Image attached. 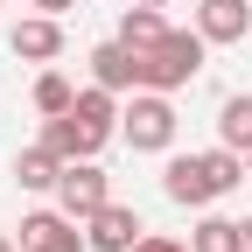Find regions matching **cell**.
<instances>
[{
    "instance_id": "4fadbf2b",
    "label": "cell",
    "mask_w": 252,
    "mask_h": 252,
    "mask_svg": "<svg viewBox=\"0 0 252 252\" xmlns=\"http://www.w3.org/2000/svg\"><path fill=\"white\" fill-rule=\"evenodd\" d=\"M161 35H168L161 7H133V0H126V14H119V42H126V49H154Z\"/></svg>"
},
{
    "instance_id": "3957f363",
    "label": "cell",
    "mask_w": 252,
    "mask_h": 252,
    "mask_svg": "<svg viewBox=\"0 0 252 252\" xmlns=\"http://www.w3.org/2000/svg\"><path fill=\"white\" fill-rule=\"evenodd\" d=\"M112 203V182H105V168L98 161H63V175H56V210H70L77 224L91 210H105Z\"/></svg>"
},
{
    "instance_id": "9c48e42d",
    "label": "cell",
    "mask_w": 252,
    "mask_h": 252,
    "mask_svg": "<svg viewBox=\"0 0 252 252\" xmlns=\"http://www.w3.org/2000/svg\"><path fill=\"white\" fill-rule=\"evenodd\" d=\"M91 77H98L105 91H140V49H126L119 35L91 49Z\"/></svg>"
},
{
    "instance_id": "7c38bea8",
    "label": "cell",
    "mask_w": 252,
    "mask_h": 252,
    "mask_svg": "<svg viewBox=\"0 0 252 252\" xmlns=\"http://www.w3.org/2000/svg\"><path fill=\"white\" fill-rule=\"evenodd\" d=\"M56 175H63V154H56V147L35 140V147L14 154V182H21V189H56Z\"/></svg>"
},
{
    "instance_id": "7a4b0ae2",
    "label": "cell",
    "mask_w": 252,
    "mask_h": 252,
    "mask_svg": "<svg viewBox=\"0 0 252 252\" xmlns=\"http://www.w3.org/2000/svg\"><path fill=\"white\" fill-rule=\"evenodd\" d=\"M119 133L133 140L140 154H161L175 140V105H168V91H133V105H126L119 119Z\"/></svg>"
},
{
    "instance_id": "52a82bcc",
    "label": "cell",
    "mask_w": 252,
    "mask_h": 252,
    "mask_svg": "<svg viewBox=\"0 0 252 252\" xmlns=\"http://www.w3.org/2000/svg\"><path fill=\"white\" fill-rule=\"evenodd\" d=\"M42 147H56L63 161H98L105 133H91V126H84L77 112H56V119H42Z\"/></svg>"
},
{
    "instance_id": "44dd1931",
    "label": "cell",
    "mask_w": 252,
    "mask_h": 252,
    "mask_svg": "<svg viewBox=\"0 0 252 252\" xmlns=\"http://www.w3.org/2000/svg\"><path fill=\"white\" fill-rule=\"evenodd\" d=\"M0 252H14V238H0Z\"/></svg>"
},
{
    "instance_id": "2e32d148",
    "label": "cell",
    "mask_w": 252,
    "mask_h": 252,
    "mask_svg": "<svg viewBox=\"0 0 252 252\" xmlns=\"http://www.w3.org/2000/svg\"><path fill=\"white\" fill-rule=\"evenodd\" d=\"M189 245H196V252H238V224H231V217H203Z\"/></svg>"
},
{
    "instance_id": "6da1fadb",
    "label": "cell",
    "mask_w": 252,
    "mask_h": 252,
    "mask_svg": "<svg viewBox=\"0 0 252 252\" xmlns=\"http://www.w3.org/2000/svg\"><path fill=\"white\" fill-rule=\"evenodd\" d=\"M203 28H168L154 49H140V91H182L203 70Z\"/></svg>"
},
{
    "instance_id": "277c9868",
    "label": "cell",
    "mask_w": 252,
    "mask_h": 252,
    "mask_svg": "<svg viewBox=\"0 0 252 252\" xmlns=\"http://www.w3.org/2000/svg\"><path fill=\"white\" fill-rule=\"evenodd\" d=\"M21 252H91L70 210H28L21 217Z\"/></svg>"
},
{
    "instance_id": "5b68a950",
    "label": "cell",
    "mask_w": 252,
    "mask_h": 252,
    "mask_svg": "<svg viewBox=\"0 0 252 252\" xmlns=\"http://www.w3.org/2000/svg\"><path fill=\"white\" fill-rule=\"evenodd\" d=\"M84 238H91V252H133L147 231H140L133 203H105V210H91V217H84Z\"/></svg>"
},
{
    "instance_id": "30bf717a",
    "label": "cell",
    "mask_w": 252,
    "mask_h": 252,
    "mask_svg": "<svg viewBox=\"0 0 252 252\" xmlns=\"http://www.w3.org/2000/svg\"><path fill=\"white\" fill-rule=\"evenodd\" d=\"M196 28H203V42H245L252 35V7L245 0H203Z\"/></svg>"
},
{
    "instance_id": "ffe728a7",
    "label": "cell",
    "mask_w": 252,
    "mask_h": 252,
    "mask_svg": "<svg viewBox=\"0 0 252 252\" xmlns=\"http://www.w3.org/2000/svg\"><path fill=\"white\" fill-rule=\"evenodd\" d=\"M133 7H168V0H133Z\"/></svg>"
},
{
    "instance_id": "ac0fdd59",
    "label": "cell",
    "mask_w": 252,
    "mask_h": 252,
    "mask_svg": "<svg viewBox=\"0 0 252 252\" xmlns=\"http://www.w3.org/2000/svg\"><path fill=\"white\" fill-rule=\"evenodd\" d=\"M35 7H42V14H70L77 0H35Z\"/></svg>"
},
{
    "instance_id": "e0dca14e",
    "label": "cell",
    "mask_w": 252,
    "mask_h": 252,
    "mask_svg": "<svg viewBox=\"0 0 252 252\" xmlns=\"http://www.w3.org/2000/svg\"><path fill=\"white\" fill-rule=\"evenodd\" d=\"M133 252H196V245H182V238H161V231H147Z\"/></svg>"
},
{
    "instance_id": "d6986e66",
    "label": "cell",
    "mask_w": 252,
    "mask_h": 252,
    "mask_svg": "<svg viewBox=\"0 0 252 252\" xmlns=\"http://www.w3.org/2000/svg\"><path fill=\"white\" fill-rule=\"evenodd\" d=\"M238 252H252V217H245V224H238Z\"/></svg>"
},
{
    "instance_id": "8992f818",
    "label": "cell",
    "mask_w": 252,
    "mask_h": 252,
    "mask_svg": "<svg viewBox=\"0 0 252 252\" xmlns=\"http://www.w3.org/2000/svg\"><path fill=\"white\" fill-rule=\"evenodd\" d=\"M161 189H168V203H182V210H203V203L217 196V182H210V168H203V154H175V161L161 168Z\"/></svg>"
},
{
    "instance_id": "9a60e30c",
    "label": "cell",
    "mask_w": 252,
    "mask_h": 252,
    "mask_svg": "<svg viewBox=\"0 0 252 252\" xmlns=\"http://www.w3.org/2000/svg\"><path fill=\"white\" fill-rule=\"evenodd\" d=\"M70 105H77V84L63 77V70H42V77H35V112L56 119V112H70Z\"/></svg>"
},
{
    "instance_id": "5bb4252c",
    "label": "cell",
    "mask_w": 252,
    "mask_h": 252,
    "mask_svg": "<svg viewBox=\"0 0 252 252\" xmlns=\"http://www.w3.org/2000/svg\"><path fill=\"white\" fill-rule=\"evenodd\" d=\"M217 140L224 147H252V91H238V98H224V112H217Z\"/></svg>"
},
{
    "instance_id": "ba28073f",
    "label": "cell",
    "mask_w": 252,
    "mask_h": 252,
    "mask_svg": "<svg viewBox=\"0 0 252 252\" xmlns=\"http://www.w3.org/2000/svg\"><path fill=\"white\" fill-rule=\"evenodd\" d=\"M7 49H14L21 63H49V56H63V21H56V14H28V21H14Z\"/></svg>"
},
{
    "instance_id": "7402d4cb",
    "label": "cell",
    "mask_w": 252,
    "mask_h": 252,
    "mask_svg": "<svg viewBox=\"0 0 252 252\" xmlns=\"http://www.w3.org/2000/svg\"><path fill=\"white\" fill-rule=\"evenodd\" d=\"M245 175H252V147H245Z\"/></svg>"
},
{
    "instance_id": "8fae6325",
    "label": "cell",
    "mask_w": 252,
    "mask_h": 252,
    "mask_svg": "<svg viewBox=\"0 0 252 252\" xmlns=\"http://www.w3.org/2000/svg\"><path fill=\"white\" fill-rule=\"evenodd\" d=\"M70 112H77V119L91 126V133H105V140L119 133V119H126V112H119V91H105V84H91V91H77V105H70Z\"/></svg>"
}]
</instances>
